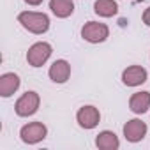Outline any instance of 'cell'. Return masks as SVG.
I'll return each mask as SVG.
<instances>
[{
	"mask_svg": "<svg viewBox=\"0 0 150 150\" xmlns=\"http://www.w3.org/2000/svg\"><path fill=\"white\" fill-rule=\"evenodd\" d=\"M18 23L25 30H28V32H32L35 35H41V34L48 32V28H50V18H48V14L35 13V11L20 13L18 14Z\"/></svg>",
	"mask_w": 150,
	"mask_h": 150,
	"instance_id": "cell-1",
	"label": "cell"
},
{
	"mask_svg": "<svg viewBox=\"0 0 150 150\" xmlns=\"http://www.w3.org/2000/svg\"><path fill=\"white\" fill-rule=\"evenodd\" d=\"M39 104H41V97L37 92L34 90H28L25 92L14 104V111L18 117H32L37 110H39Z\"/></svg>",
	"mask_w": 150,
	"mask_h": 150,
	"instance_id": "cell-2",
	"label": "cell"
},
{
	"mask_svg": "<svg viewBox=\"0 0 150 150\" xmlns=\"http://www.w3.org/2000/svg\"><path fill=\"white\" fill-rule=\"evenodd\" d=\"M81 37L92 44H99V42H104L108 37H110V28L108 25L104 23H99V21H88L83 25L81 28Z\"/></svg>",
	"mask_w": 150,
	"mask_h": 150,
	"instance_id": "cell-3",
	"label": "cell"
},
{
	"mask_svg": "<svg viewBox=\"0 0 150 150\" xmlns=\"http://www.w3.org/2000/svg\"><path fill=\"white\" fill-rule=\"evenodd\" d=\"M51 51L53 50H51V44L50 42L41 41V42L32 44L28 48V51H27V62H28V65H32V67L44 65L48 62V58L51 57Z\"/></svg>",
	"mask_w": 150,
	"mask_h": 150,
	"instance_id": "cell-4",
	"label": "cell"
},
{
	"mask_svg": "<svg viewBox=\"0 0 150 150\" xmlns=\"http://www.w3.org/2000/svg\"><path fill=\"white\" fill-rule=\"evenodd\" d=\"M46 134H48V129L42 122H30V124L23 125L20 131V138L27 145H35V143L42 141L46 138Z\"/></svg>",
	"mask_w": 150,
	"mask_h": 150,
	"instance_id": "cell-5",
	"label": "cell"
},
{
	"mask_svg": "<svg viewBox=\"0 0 150 150\" xmlns=\"http://www.w3.org/2000/svg\"><path fill=\"white\" fill-rule=\"evenodd\" d=\"M146 78H148V72L141 65H129L122 72V83L125 87H139L146 81Z\"/></svg>",
	"mask_w": 150,
	"mask_h": 150,
	"instance_id": "cell-6",
	"label": "cell"
},
{
	"mask_svg": "<svg viewBox=\"0 0 150 150\" xmlns=\"http://www.w3.org/2000/svg\"><path fill=\"white\" fill-rule=\"evenodd\" d=\"M76 120H78L80 127L94 129V127H97V124L101 120V113L96 106H81L76 113Z\"/></svg>",
	"mask_w": 150,
	"mask_h": 150,
	"instance_id": "cell-7",
	"label": "cell"
},
{
	"mask_svg": "<svg viewBox=\"0 0 150 150\" xmlns=\"http://www.w3.org/2000/svg\"><path fill=\"white\" fill-rule=\"evenodd\" d=\"M146 124L139 118H132V120H127V124L124 125V136L127 141L131 143H138L145 138L146 134Z\"/></svg>",
	"mask_w": 150,
	"mask_h": 150,
	"instance_id": "cell-8",
	"label": "cell"
},
{
	"mask_svg": "<svg viewBox=\"0 0 150 150\" xmlns=\"http://www.w3.org/2000/svg\"><path fill=\"white\" fill-rule=\"evenodd\" d=\"M48 74H50V80L51 81H55V83H65L69 80V76H71V64L67 60H64V58L55 60L51 64Z\"/></svg>",
	"mask_w": 150,
	"mask_h": 150,
	"instance_id": "cell-9",
	"label": "cell"
},
{
	"mask_svg": "<svg viewBox=\"0 0 150 150\" xmlns=\"http://www.w3.org/2000/svg\"><path fill=\"white\" fill-rule=\"evenodd\" d=\"M20 76L14 72H4L0 76V96L2 97H11L18 88H20Z\"/></svg>",
	"mask_w": 150,
	"mask_h": 150,
	"instance_id": "cell-10",
	"label": "cell"
},
{
	"mask_svg": "<svg viewBox=\"0 0 150 150\" xmlns=\"http://www.w3.org/2000/svg\"><path fill=\"white\" fill-rule=\"evenodd\" d=\"M129 108H131V111L136 113V115L146 113L148 108H150V92H145V90H143V92L132 94L131 99H129Z\"/></svg>",
	"mask_w": 150,
	"mask_h": 150,
	"instance_id": "cell-11",
	"label": "cell"
},
{
	"mask_svg": "<svg viewBox=\"0 0 150 150\" xmlns=\"http://www.w3.org/2000/svg\"><path fill=\"white\" fill-rule=\"evenodd\" d=\"M96 145L101 150H117L120 146V141L113 131H101L96 138Z\"/></svg>",
	"mask_w": 150,
	"mask_h": 150,
	"instance_id": "cell-12",
	"label": "cell"
},
{
	"mask_svg": "<svg viewBox=\"0 0 150 150\" xmlns=\"http://www.w3.org/2000/svg\"><path fill=\"white\" fill-rule=\"evenodd\" d=\"M50 9L57 18H69L74 13L72 0H50Z\"/></svg>",
	"mask_w": 150,
	"mask_h": 150,
	"instance_id": "cell-13",
	"label": "cell"
},
{
	"mask_svg": "<svg viewBox=\"0 0 150 150\" xmlns=\"http://www.w3.org/2000/svg\"><path fill=\"white\" fill-rule=\"evenodd\" d=\"M94 13L101 18H111L118 13V4L115 0H96Z\"/></svg>",
	"mask_w": 150,
	"mask_h": 150,
	"instance_id": "cell-14",
	"label": "cell"
},
{
	"mask_svg": "<svg viewBox=\"0 0 150 150\" xmlns=\"http://www.w3.org/2000/svg\"><path fill=\"white\" fill-rule=\"evenodd\" d=\"M143 23H145L146 27H150V7H146L145 13H143Z\"/></svg>",
	"mask_w": 150,
	"mask_h": 150,
	"instance_id": "cell-15",
	"label": "cell"
},
{
	"mask_svg": "<svg viewBox=\"0 0 150 150\" xmlns=\"http://www.w3.org/2000/svg\"><path fill=\"white\" fill-rule=\"evenodd\" d=\"M25 2L28 6H39V4H42V0H25Z\"/></svg>",
	"mask_w": 150,
	"mask_h": 150,
	"instance_id": "cell-16",
	"label": "cell"
},
{
	"mask_svg": "<svg viewBox=\"0 0 150 150\" xmlns=\"http://www.w3.org/2000/svg\"><path fill=\"white\" fill-rule=\"evenodd\" d=\"M132 2H141V0H132Z\"/></svg>",
	"mask_w": 150,
	"mask_h": 150,
	"instance_id": "cell-17",
	"label": "cell"
}]
</instances>
